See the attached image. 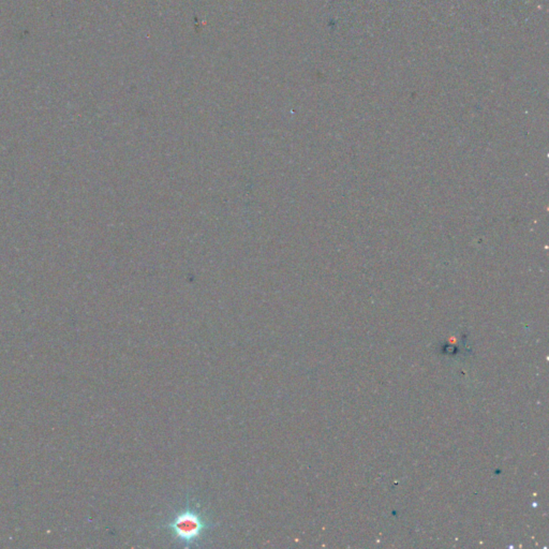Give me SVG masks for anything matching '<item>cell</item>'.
<instances>
[{
    "label": "cell",
    "instance_id": "6da1fadb",
    "mask_svg": "<svg viewBox=\"0 0 549 549\" xmlns=\"http://www.w3.org/2000/svg\"><path fill=\"white\" fill-rule=\"evenodd\" d=\"M216 526L199 505L187 500L163 524L162 528L179 546L191 548L200 546Z\"/></svg>",
    "mask_w": 549,
    "mask_h": 549
}]
</instances>
